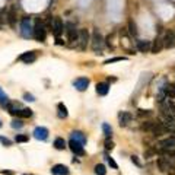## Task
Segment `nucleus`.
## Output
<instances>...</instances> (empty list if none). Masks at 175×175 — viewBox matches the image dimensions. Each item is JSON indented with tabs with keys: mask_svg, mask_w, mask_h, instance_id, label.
<instances>
[{
	"mask_svg": "<svg viewBox=\"0 0 175 175\" xmlns=\"http://www.w3.org/2000/svg\"><path fill=\"white\" fill-rule=\"evenodd\" d=\"M104 44H105V41H104L102 34L98 29H95L94 34H92V38H90V47H92V50L95 53H101L104 48Z\"/></svg>",
	"mask_w": 175,
	"mask_h": 175,
	"instance_id": "nucleus-1",
	"label": "nucleus"
},
{
	"mask_svg": "<svg viewBox=\"0 0 175 175\" xmlns=\"http://www.w3.org/2000/svg\"><path fill=\"white\" fill-rule=\"evenodd\" d=\"M21 34L22 37L25 38H31L34 37V25H32V21H31L29 16H26L22 19L21 22Z\"/></svg>",
	"mask_w": 175,
	"mask_h": 175,
	"instance_id": "nucleus-2",
	"label": "nucleus"
},
{
	"mask_svg": "<svg viewBox=\"0 0 175 175\" xmlns=\"http://www.w3.org/2000/svg\"><path fill=\"white\" fill-rule=\"evenodd\" d=\"M45 37H47V28L44 25V22L37 19L34 25V38L37 41H45Z\"/></svg>",
	"mask_w": 175,
	"mask_h": 175,
	"instance_id": "nucleus-3",
	"label": "nucleus"
},
{
	"mask_svg": "<svg viewBox=\"0 0 175 175\" xmlns=\"http://www.w3.org/2000/svg\"><path fill=\"white\" fill-rule=\"evenodd\" d=\"M64 29H66V35H67V39L69 43L73 44V43H77V38H79V31L76 29V25L72 23V22H67L64 25Z\"/></svg>",
	"mask_w": 175,
	"mask_h": 175,
	"instance_id": "nucleus-4",
	"label": "nucleus"
},
{
	"mask_svg": "<svg viewBox=\"0 0 175 175\" xmlns=\"http://www.w3.org/2000/svg\"><path fill=\"white\" fill-rule=\"evenodd\" d=\"M90 39V35H89V31L88 29H79V38H77V47H79V50H86V47H88V43H89Z\"/></svg>",
	"mask_w": 175,
	"mask_h": 175,
	"instance_id": "nucleus-5",
	"label": "nucleus"
},
{
	"mask_svg": "<svg viewBox=\"0 0 175 175\" xmlns=\"http://www.w3.org/2000/svg\"><path fill=\"white\" fill-rule=\"evenodd\" d=\"M63 31H64V23L61 21V18H59V16L54 18L53 19V25H51V32L56 35L57 38H60L61 34H63Z\"/></svg>",
	"mask_w": 175,
	"mask_h": 175,
	"instance_id": "nucleus-6",
	"label": "nucleus"
},
{
	"mask_svg": "<svg viewBox=\"0 0 175 175\" xmlns=\"http://www.w3.org/2000/svg\"><path fill=\"white\" fill-rule=\"evenodd\" d=\"M163 47L165 48H174L175 47V32L174 31H167L163 35Z\"/></svg>",
	"mask_w": 175,
	"mask_h": 175,
	"instance_id": "nucleus-7",
	"label": "nucleus"
},
{
	"mask_svg": "<svg viewBox=\"0 0 175 175\" xmlns=\"http://www.w3.org/2000/svg\"><path fill=\"white\" fill-rule=\"evenodd\" d=\"M69 147H70V150H72L75 155H77V156H82V155L85 153V150H83V145H82L80 142H77V140L70 139V142H69Z\"/></svg>",
	"mask_w": 175,
	"mask_h": 175,
	"instance_id": "nucleus-8",
	"label": "nucleus"
},
{
	"mask_svg": "<svg viewBox=\"0 0 175 175\" xmlns=\"http://www.w3.org/2000/svg\"><path fill=\"white\" fill-rule=\"evenodd\" d=\"M73 86H75L77 90L83 92V90H86L88 86H89V79H88V77H77L76 80L73 82Z\"/></svg>",
	"mask_w": 175,
	"mask_h": 175,
	"instance_id": "nucleus-9",
	"label": "nucleus"
},
{
	"mask_svg": "<svg viewBox=\"0 0 175 175\" xmlns=\"http://www.w3.org/2000/svg\"><path fill=\"white\" fill-rule=\"evenodd\" d=\"M34 137L37 139V140H47V137H48V128L45 127H37L34 130Z\"/></svg>",
	"mask_w": 175,
	"mask_h": 175,
	"instance_id": "nucleus-10",
	"label": "nucleus"
},
{
	"mask_svg": "<svg viewBox=\"0 0 175 175\" xmlns=\"http://www.w3.org/2000/svg\"><path fill=\"white\" fill-rule=\"evenodd\" d=\"M51 174L53 175H70V171L66 165H61V163H57L51 168Z\"/></svg>",
	"mask_w": 175,
	"mask_h": 175,
	"instance_id": "nucleus-11",
	"label": "nucleus"
},
{
	"mask_svg": "<svg viewBox=\"0 0 175 175\" xmlns=\"http://www.w3.org/2000/svg\"><path fill=\"white\" fill-rule=\"evenodd\" d=\"M162 48L163 47V39L162 38H159V37H156V38L152 41V47H150V51L153 53V54H158V53L162 51Z\"/></svg>",
	"mask_w": 175,
	"mask_h": 175,
	"instance_id": "nucleus-12",
	"label": "nucleus"
},
{
	"mask_svg": "<svg viewBox=\"0 0 175 175\" xmlns=\"http://www.w3.org/2000/svg\"><path fill=\"white\" fill-rule=\"evenodd\" d=\"M19 60L23 61V63H26V64L34 63L35 60H37V53L35 51H26V53H23V54L19 57Z\"/></svg>",
	"mask_w": 175,
	"mask_h": 175,
	"instance_id": "nucleus-13",
	"label": "nucleus"
},
{
	"mask_svg": "<svg viewBox=\"0 0 175 175\" xmlns=\"http://www.w3.org/2000/svg\"><path fill=\"white\" fill-rule=\"evenodd\" d=\"M118 120H120V126H127L128 123H131L133 116L127 111H123L118 114Z\"/></svg>",
	"mask_w": 175,
	"mask_h": 175,
	"instance_id": "nucleus-14",
	"label": "nucleus"
},
{
	"mask_svg": "<svg viewBox=\"0 0 175 175\" xmlns=\"http://www.w3.org/2000/svg\"><path fill=\"white\" fill-rule=\"evenodd\" d=\"M159 146L162 149H175V137H168L159 142Z\"/></svg>",
	"mask_w": 175,
	"mask_h": 175,
	"instance_id": "nucleus-15",
	"label": "nucleus"
},
{
	"mask_svg": "<svg viewBox=\"0 0 175 175\" xmlns=\"http://www.w3.org/2000/svg\"><path fill=\"white\" fill-rule=\"evenodd\" d=\"M150 47H152V43H150V41H145V39L137 41V50H139L140 53L150 51Z\"/></svg>",
	"mask_w": 175,
	"mask_h": 175,
	"instance_id": "nucleus-16",
	"label": "nucleus"
},
{
	"mask_svg": "<svg viewBox=\"0 0 175 175\" xmlns=\"http://www.w3.org/2000/svg\"><path fill=\"white\" fill-rule=\"evenodd\" d=\"M108 90H110V85H108V83H105V82H99V83H96V94L98 95L104 96V95L108 94Z\"/></svg>",
	"mask_w": 175,
	"mask_h": 175,
	"instance_id": "nucleus-17",
	"label": "nucleus"
},
{
	"mask_svg": "<svg viewBox=\"0 0 175 175\" xmlns=\"http://www.w3.org/2000/svg\"><path fill=\"white\" fill-rule=\"evenodd\" d=\"M171 168V163L168 162L165 158H158V169L161 172H167Z\"/></svg>",
	"mask_w": 175,
	"mask_h": 175,
	"instance_id": "nucleus-18",
	"label": "nucleus"
},
{
	"mask_svg": "<svg viewBox=\"0 0 175 175\" xmlns=\"http://www.w3.org/2000/svg\"><path fill=\"white\" fill-rule=\"evenodd\" d=\"M70 139L80 142L82 145H85V143H86V136L82 131H72V134H70Z\"/></svg>",
	"mask_w": 175,
	"mask_h": 175,
	"instance_id": "nucleus-19",
	"label": "nucleus"
},
{
	"mask_svg": "<svg viewBox=\"0 0 175 175\" xmlns=\"http://www.w3.org/2000/svg\"><path fill=\"white\" fill-rule=\"evenodd\" d=\"M57 110H59V112H57V116H59L60 118H67L69 111H67V107H66V105H64L63 102H60L59 105H57Z\"/></svg>",
	"mask_w": 175,
	"mask_h": 175,
	"instance_id": "nucleus-20",
	"label": "nucleus"
},
{
	"mask_svg": "<svg viewBox=\"0 0 175 175\" xmlns=\"http://www.w3.org/2000/svg\"><path fill=\"white\" fill-rule=\"evenodd\" d=\"M163 92L168 98H175V83H169L163 88Z\"/></svg>",
	"mask_w": 175,
	"mask_h": 175,
	"instance_id": "nucleus-21",
	"label": "nucleus"
},
{
	"mask_svg": "<svg viewBox=\"0 0 175 175\" xmlns=\"http://www.w3.org/2000/svg\"><path fill=\"white\" fill-rule=\"evenodd\" d=\"M18 117L19 118H29V117H32V110L31 108H22L18 112Z\"/></svg>",
	"mask_w": 175,
	"mask_h": 175,
	"instance_id": "nucleus-22",
	"label": "nucleus"
},
{
	"mask_svg": "<svg viewBox=\"0 0 175 175\" xmlns=\"http://www.w3.org/2000/svg\"><path fill=\"white\" fill-rule=\"evenodd\" d=\"M6 110H8L12 116H18V112H19V104H12L9 102L8 105H6Z\"/></svg>",
	"mask_w": 175,
	"mask_h": 175,
	"instance_id": "nucleus-23",
	"label": "nucleus"
},
{
	"mask_svg": "<svg viewBox=\"0 0 175 175\" xmlns=\"http://www.w3.org/2000/svg\"><path fill=\"white\" fill-rule=\"evenodd\" d=\"M8 22L12 26H15V22H16V9H15V8H12L10 10H9V13H8Z\"/></svg>",
	"mask_w": 175,
	"mask_h": 175,
	"instance_id": "nucleus-24",
	"label": "nucleus"
},
{
	"mask_svg": "<svg viewBox=\"0 0 175 175\" xmlns=\"http://www.w3.org/2000/svg\"><path fill=\"white\" fill-rule=\"evenodd\" d=\"M54 147L57 150H64L66 149V142H64L63 137H57L56 140H54Z\"/></svg>",
	"mask_w": 175,
	"mask_h": 175,
	"instance_id": "nucleus-25",
	"label": "nucleus"
},
{
	"mask_svg": "<svg viewBox=\"0 0 175 175\" xmlns=\"http://www.w3.org/2000/svg\"><path fill=\"white\" fill-rule=\"evenodd\" d=\"M102 131H104V134H105V139H111L112 128H111V126H110V124H107V123L102 124Z\"/></svg>",
	"mask_w": 175,
	"mask_h": 175,
	"instance_id": "nucleus-26",
	"label": "nucleus"
},
{
	"mask_svg": "<svg viewBox=\"0 0 175 175\" xmlns=\"http://www.w3.org/2000/svg\"><path fill=\"white\" fill-rule=\"evenodd\" d=\"M155 124L156 123H152V121H146V123L142 124V130L143 131H153V128H155Z\"/></svg>",
	"mask_w": 175,
	"mask_h": 175,
	"instance_id": "nucleus-27",
	"label": "nucleus"
},
{
	"mask_svg": "<svg viewBox=\"0 0 175 175\" xmlns=\"http://www.w3.org/2000/svg\"><path fill=\"white\" fill-rule=\"evenodd\" d=\"M8 104H9V98H8V95L4 94V92H3V89L0 88V105L6 108V105H8Z\"/></svg>",
	"mask_w": 175,
	"mask_h": 175,
	"instance_id": "nucleus-28",
	"label": "nucleus"
},
{
	"mask_svg": "<svg viewBox=\"0 0 175 175\" xmlns=\"http://www.w3.org/2000/svg\"><path fill=\"white\" fill-rule=\"evenodd\" d=\"M95 174H96V175H105V174H107L105 165H102V163H98V165H95Z\"/></svg>",
	"mask_w": 175,
	"mask_h": 175,
	"instance_id": "nucleus-29",
	"label": "nucleus"
},
{
	"mask_svg": "<svg viewBox=\"0 0 175 175\" xmlns=\"http://www.w3.org/2000/svg\"><path fill=\"white\" fill-rule=\"evenodd\" d=\"M28 140H29V136H26V134H16V137H15L16 143H25Z\"/></svg>",
	"mask_w": 175,
	"mask_h": 175,
	"instance_id": "nucleus-30",
	"label": "nucleus"
},
{
	"mask_svg": "<svg viewBox=\"0 0 175 175\" xmlns=\"http://www.w3.org/2000/svg\"><path fill=\"white\" fill-rule=\"evenodd\" d=\"M128 31H130V34L134 37V35H137V29H136V25H134V22L130 21L128 22Z\"/></svg>",
	"mask_w": 175,
	"mask_h": 175,
	"instance_id": "nucleus-31",
	"label": "nucleus"
},
{
	"mask_svg": "<svg viewBox=\"0 0 175 175\" xmlns=\"http://www.w3.org/2000/svg\"><path fill=\"white\" fill-rule=\"evenodd\" d=\"M8 22V13L6 10H0V25H3Z\"/></svg>",
	"mask_w": 175,
	"mask_h": 175,
	"instance_id": "nucleus-32",
	"label": "nucleus"
},
{
	"mask_svg": "<svg viewBox=\"0 0 175 175\" xmlns=\"http://www.w3.org/2000/svg\"><path fill=\"white\" fill-rule=\"evenodd\" d=\"M137 114L140 117H150L152 116V111L150 110H137Z\"/></svg>",
	"mask_w": 175,
	"mask_h": 175,
	"instance_id": "nucleus-33",
	"label": "nucleus"
},
{
	"mask_svg": "<svg viewBox=\"0 0 175 175\" xmlns=\"http://www.w3.org/2000/svg\"><path fill=\"white\" fill-rule=\"evenodd\" d=\"M10 126H12V128H22L23 127V123H22L21 120H13L12 123H10Z\"/></svg>",
	"mask_w": 175,
	"mask_h": 175,
	"instance_id": "nucleus-34",
	"label": "nucleus"
},
{
	"mask_svg": "<svg viewBox=\"0 0 175 175\" xmlns=\"http://www.w3.org/2000/svg\"><path fill=\"white\" fill-rule=\"evenodd\" d=\"M121 60H126L124 57H114V59H110V60H105L104 64H111V63H116V61H121Z\"/></svg>",
	"mask_w": 175,
	"mask_h": 175,
	"instance_id": "nucleus-35",
	"label": "nucleus"
},
{
	"mask_svg": "<svg viewBox=\"0 0 175 175\" xmlns=\"http://www.w3.org/2000/svg\"><path fill=\"white\" fill-rule=\"evenodd\" d=\"M167 107L169 108V111H171L172 114H174V117H175V101H168Z\"/></svg>",
	"mask_w": 175,
	"mask_h": 175,
	"instance_id": "nucleus-36",
	"label": "nucleus"
},
{
	"mask_svg": "<svg viewBox=\"0 0 175 175\" xmlns=\"http://www.w3.org/2000/svg\"><path fill=\"white\" fill-rule=\"evenodd\" d=\"M107 161H108V163L111 165V168H114V169H118V165H117V162L111 158V156H107Z\"/></svg>",
	"mask_w": 175,
	"mask_h": 175,
	"instance_id": "nucleus-37",
	"label": "nucleus"
},
{
	"mask_svg": "<svg viewBox=\"0 0 175 175\" xmlns=\"http://www.w3.org/2000/svg\"><path fill=\"white\" fill-rule=\"evenodd\" d=\"M0 143L3 146H10L12 145V142L9 140V139H6V137H3V136H0Z\"/></svg>",
	"mask_w": 175,
	"mask_h": 175,
	"instance_id": "nucleus-38",
	"label": "nucleus"
},
{
	"mask_svg": "<svg viewBox=\"0 0 175 175\" xmlns=\"http://www.w3.org/2000/svg\"><path fill=\"white\" fill-rule=\"evenodd\" d=\"M105 149H107V150H112V149H114V143H112L110 139H107V140H105Z\"/></svg>",
	"mask_w": 175,
	"mask_h": 175,
	"instance_id": "nucleus-39",
	"label": "nucleus"
},
{
	"mask_svg": "<svg viewBox=\"0 0 175 175\" xmlns=\"http://www.w3.org/2000/svg\"><path fill=\"white\" fill-rule=\"evenodd\" d=\"M23 98H25V101H31V102H32V101H35V98L31 94H25V96H23Z\"/></svg>",
	"mask_w": 175,
	"mask_h": 175,
	"instance_id": "nucleus-40",
	"label": "nucleus"
},
{
	"mask_svg": "<svg viewBox=\"0 0 175 175\" xmlns=\"http://www.w3.org/2000/svg\"><path fill=\"white\" fill-rule=\"evenodd\" d=\"M131 161H133V163H136L137 167H140V165H142V163L139 162V159H137V156H134V155L131 156Z\"/></svg>",
	"mask_w": 175,
	"mask_h": 175,
	"instance_id": "nucleus-41",
	"label": "nucleus"
},
{
	"mask_svg": "<svg viewBox=\"0 0 175 175\" xmlns=\"http://www.w3.org/2000/svg\"><path fill=\"white\" fill-rule=\"evenodd\" d=\"M153 153H155L153 150H147V152H145V156H146V158H149V156H152Z\"/></svg>",
	"mask_w": 175,
	"mask_h": 175,
	"instance_id": "nucleus-42",
	"label": "nucleus"
},
{
	"mask_svg": "<svg viewBox=\"0 0 175 175\" xmlns=\"http://www.w3.org/2000/svg\"><path fill=\"white\" fill-rule=\"evenodd\" d=\"M2 174H4V175H13V172L12 171H2Z\"/></svg>",
	"mask_w": 175,
	"mask_h": 175,
	"instance_id": "nucleus-43",
	"label": "nucleus"
},
{
	"mask_svg": "<svg viewBox=\"0 0 175 175\" xmlns=\"http://www.w3.org/2000/svg\"><path fill=\"white\" fill-rule=\"evenodd\" d=\"M57 44H59V45H63V41H61V39H60V38H57Z\"/></svg>",
	"mask_w": 175,
	"mask_h": 175,
	"instance_id": "nucleus-44",
	"label": "nucleus"
},
{
	"mask_svg": "<svg viewBox=\"0 0 175 175\" xmlns=\"http://www.w3.org/2000/svg\"><path fill=\"white\" fill-rule=\"evenodd\" d=\"M0 127H2V121H0Z\"/></svg>",
	"mask_w": 175,
	"mask_h": 175,
	"instance_id": "nucleus-45",
	"label": "nucleus"
},
{
	"mask_svg": "<svg viewBox=\"0 0 175 175\" xmlns=\"http://www.w3.org/2000/svg\"><path fill=\"white\" fill-rule=\"evenodd\" d=\"M174 137H175V136H174Z\"/></svg>",
	"mask_w": 175,
	"mask_h": 175,
	"instance_id": "nucleus-46",
	"label": "nucleus"
}]
</instances>
